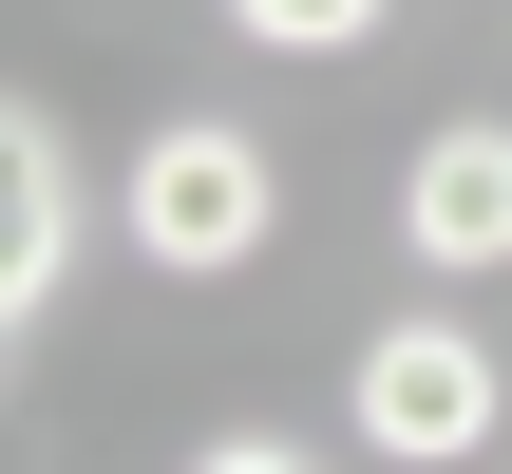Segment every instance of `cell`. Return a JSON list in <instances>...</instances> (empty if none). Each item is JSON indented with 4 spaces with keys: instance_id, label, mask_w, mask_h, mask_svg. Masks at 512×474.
Here are the masks:
<instances>
[{
    "instance_id": "obj_1",
    "label": "cell",
    "mask_w": 512,
    "mask_h": 474,
    "mask_svg": "<svg viewBox=\"0 0 512 474\" xmlns=\"http://www.w3.org/2000/svg\"><path fill=\"white\" fill-rule=\"evenodd\" d=\"M114 228H133V266L228 285V266H266V247H285V152H266L247 114H152V133H133V171H114Z\"/></svg>"
},
{
    "instance_id": "obj_2",
    "label": "cell",
    "mask_w": 512,
    "mask_h": 474,
    "mask_svg": "<svg viewBox=\"0 0 512 474\" xmlns=\"http://www.w3.org/2000/svg\"><path fill=\"white\" fill-rule=\"evenodd\" d=\"M342 437H361L380 474H475L512 437V361L475 342V323L418 304V323H380V342L342 361Z\"/></svg>"
},
{
    "instance_id": "obj_3",
    "label": "cell",
    "mask_w": 512,
    "mask_h": 474,
    "mask_svg": "<svg viewBox=\"0 0 512 474\" xmlns=\"http://www.w3.org/2000/svg\"><path fill=\"white\" fill-rule=\"evenodd\" d=\"M399 247H418L437 285H494L512 266V114H437V133L399 152Z\"/></svg>"
},
{
    "instance_id": "obj_4",
    "label": "cell",
    "mask_w": 512,
    "mask_h": 474,
    "mask_svg": "<svg viewBox=\"0 0 512 474\" xmlns=\"http://www.w3.org/2000/svg\"><path fill=\"white\" fill-rule=\"evenodd\" d=\"M57 285H76V133L57 95H19L0 114V323H57Z\"/></svg>"
},
{
    "instance_id": "obj_5",
    "label": "cell",
    "mask_w": 512,
    "mask_h": 474,
    "mask_svg": "<svg viewBox=\"0 0 512 474\" xmlns=\"http://www.w3.org/2000/svg\"><path fill=\"white\" fill-rule=\"evenodd\" d=\"M399 0H228V38H266V57H361Z\"/></svg>"
},
{
    "instance_id": "obj_6",
    "label": "cell",
    "mask_w": 512,
    "mask_h": 474,
    "mask_svg": "<svg viewBox=\"0 0 512 474\" xmlns=\"http://www.w3.org/2000/svg\"><path fill=\"white\" fill-rule=\"evenodd\" d=\"M190 474H323V456H304V437H266V418H247V437H209V456H190Z\"/></svg>"
}]
</instances>
